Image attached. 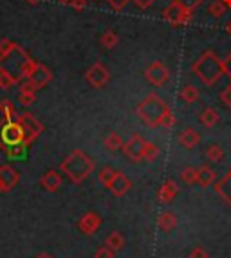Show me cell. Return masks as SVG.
I'll list each match as a JSON object with an SVG mask.
<instances>
[{
  "instance_id": "cell-1",
  "label": "cell",
  "mask_w": 231,
  "mask_h": 258,
  "mask_svg": "<svg viewBox=\"0 0 231 258\" xmlns=\"http://www.w3.org/2000/svg\"><path fill=\"white\" fill-rule=\"evenodd\" d=\"M36 65H38V61L31 58L29 52L24 47H20L18 43H15L9 51L0 54V73L13 76L18 83L27 80L34 73Z\"/></svg>"
},
{
  "instance_id": "cell-2",
  "label": "cell",
  "mask_w": 231,
  "mask_h": 258,
  "mask_svg": "<svg viewBox=\"0 0 231 258\" xmlns=\"http://www.w3.org/2000/svg\"><path fill=\"white\" fill-rule=\"evenodd\" d=\"M94 161L90 159L83 150H73L60 163V172L65 173V177L73 184L85 182L90 177V173H94Z\"/></svg>"
},
{
  "instance_id": "cell-3",
  "label": "cell",
  "mask_w": 231,
  "mask_h": 258,
  "mask_svg": "<svg viewBox=\"0 0 231 258\" xmlns=\"http://www.w3.org/2000/svg\"><path fill=\"white\" fill-rule=\"evenodd\" d=\"M192 73L204 83L206 87L217 85V82L224 76L222 60L213 51H204L197 60L193 61Z\"/></svg>"
},
{
  "instance_id": "cell-4",
  "label": "cell",
  "mask_w": 231,
  "mask_h": 258,
  "mask_svg": "<svg viewBox=\"0 0 231 258\" xmlns=\"http://www.w3.org/2000/svg\"><path fill=\"white\" fill-rule=\"evenodd\" d=\"M168 108L170 107L166 105V101L163 98H159V94L152 92L136 107V114L148 128H157V126H161V121H163Z\"/></svg>"
},
{
  "instance_id": "cell-5",
  "label": "cell",
  "mask_w": 231,
  "mask_h": 258,
  "mask_svg": "<svg viewBox=\"0 0 231 258\" xmlns=\"http://www.w3.org/2000/svg\"><path fill=\"white\" fill-rule=\"evenodd\" d=\"M17 121L22 125L24 132H26V141H24V145H26L27 148H29L31 145L42 136L43 130H45L42 121H40L36 116H33L31 112H22V114H18Z\"/></svg>"
},
{
  "instance_id": "cell-6",
  "label": "cell",
  "mask_w": 231,
  "mask_h": 258,
  "mask_svg": "<svg viewBox=\"0 0 231 258\" xmlns=\"http://www.w3.org/2000/svg\"><path fill=\"white\" fill-rule=\"evenodd\" d=\"M26 141V132L17 119L4 121V125L0 128V148L2 147H13V145H22Z\"/></svg>"
},
{
  "instance_id": "cell-7",
  "label": "cell",
  "mask_w": 231,
  "mask_h": 258,
  "mask_svg": "<svg viewBox=\"0 0 231 258\" xmlns=\"http://www.w3.org/2000/svg\"><path fill=\"white\" fill-rule=\"evenodd\" d=\"M192 13L190 9H186L179 0H174L168 8H164L163 11V20H166L170 26L179 27V26H186L192 20Z\"/></svg>"
},
{
  "instance_id": "cell-8",
  "label": "cell",
  "mask_w": 231,
  "mask_h": 258,
  "mask_svg": "<svg viewBox=\"0 0 231 258\" xmlns=\"http://www.w3.org/2000/svg\"><path fill=\"white\" fill-rule=\"evenodd\" d=\"M85 82L89 83L92 89H103L110 82V73L101 61H96L94 65H90L85 71Z\"/></svg>"
},
{
  "instance_id": "cell-9",
  "label": "cell",
  "mask_w": 231,
  "mask_h": 258,
  "mask_svg": "<svg viewBox=\"0 0 231 258\" xmlns=\"http://www.w3.org/2000/svg\"><path fill=\"white\" fill-rule=\"evenodd\" d=\"M145 145H146V141L143 139V136H139V134H134L129 141L123 143L121 150H123L125 157H127L129 161H132V163H139V161H143Z\"/></svg>"
},
{
  "instance_id": "cell-10",
  "label": "cell",
  "mask_w": 231,
  "mask_h": 258,
  "mask_svg": "<svg viewBox=\"0 0 231 258\" xmlns=\"http://www.w3.org/2000/svg\"><path fill=\"white\" fill-rule=\"evenodd\" d=\"M143 74H145V78L154 87H163L164 83L168 82V78H170V71H168V67L163 63V61H154V63H150Z\"/></svg>"
},
{
  "instance_id": "cell-11",
  "label": "cell",
  "mask_w": 231,
  "mask_h": 258,
  "mask_svg": "<svg viewBox=\"0 0 231 258\" xmlns=\"http://www.w3.org/2000/svg\"><path fill=\"white\" fill-rule=\"evenodd\" d=\"M20 182V173L11 164H0V194H8Z\"/></svg>"
},
{
  "instance_id": "cell-12",
  "label": "cell",
  "mask_w": 231,
  "mask_h": 258,
  "mask_svg": "<svg viewBox=\"0 0 231 258\" xmlns=\"http://www.w3.org/2000/svg\"><path fill=\"white\" fill-rule=\"evenodd\" d=\"M101 222H103L101 217H99L96 211H87V213H83V215L80 217V220H78V229H80L83 235H87V237H92V235L101 228Z\"/></svg>"
},
{
  "instance_id": "cell-13",
  "label": "cell",
  "mask_w": 231,
  "mask_h": 258,
  "mask_svg": "<svg viewBox=\"0 0 231 258\" xmlns=\"http://www.w3.org/2000/svg\"><path fill=\"white\" fill-rule=\"evenodd\" d=\"M27 80L33 83V87L36 89V91H40V89L47 87L49 83L52 82V71L49 69L47 65L38 63V65H36V69H34V73L31 74Z\"/></svg>"
},
{
  "instance_id": "cell-14",
  "label": "cell",
  "mask_w": 231,
  "mask_h": 258,
  "mask_svg": "<svg viewBox=\"0 0 231 258\" xmlns=\"http://www.w3.org/2000/svg\"><path fill=\"white\" fill-rule=\"evenodd\" d=\"M62 182H64L62 173L56 172V170H47V172L40 177V186H42L45 191H49V194L58 191V189L62 188Z\"/></svg>"
},
{
  "instance_id": "cell-15",
  "label": "cell",
  "mask_w": 231,
  "mask_h": 258,
  "mask_svg": "<svg viewBox=\"0 0 231 258\" xmlns=\"http://www.w3.org/2000/svg\"><path fill=\"white\" fill-rule=\"evenodd\" d=\"M34 101H36V89L33 87V83L29 80L20 82V87H18V103L22 107H31Z\"/></svg>"
},
{
  "instance_id": "cell-16",
  "label": "cell",
  "mask_w": 231,
  "mask_h": 258,
  "mask_svg": "<svg viewBox=\"0 0 231 258\" xmlns=\"http://www.w3.org/2000/svg\"><path fill=\"white\" fill-rule=\"evenodd\" d=\"M130 188H132V181H130L123 172H118L114 182H112L108 189H110V194L114 195V197H125V195L130 191Z\"/></svg>"
},
{
  "instance_id": "cell-17",
  "label": "cell",
  "mask_w": 231,
  "mask_h": 258,
  "mask_svg": "<svg viewBox=\"0 0 231 258\" xmlns=\"http://www.w3.org/2000/svg\"><path fill=\"white\" fill-rule=\"evenodd\" d=\"M177 194H179V186H177V182L174 181V179H168V181H164L163 184H161V188H159L157 199H159V203L170 204L171 201L177 197Z\"/></svg>"
},
{
  "instance_id": "cell-18",
  "label": "cell",
  "mask_w": 231,
  "mask_h": 258,
  "mask_svg": "<svg viewBox=\"0 0 231 258\" xmlns=\"http://www.w3.org/2000/svg\"><path fill=\"white\" fill-rule=\"evenodd\" d=\"M213 189H215V194L222 199L227 206H231V177L229 175H224L220 181L215 182Z\"/></svg>"
},
{
  "instance_id": "cell-19",
  "label": "cell",
  "mask_w": 231,
  "mask_h": 258,
  "mask_svg": "<svg viewBox=\"0 0 231 258\" xmlns=\"http://www.w3.org/2000/svg\"><path fill=\"white\" fill-rule=\"evenodd\" d=\"M199 141H201V136H199L195 128H184L183 132L179 134V145L183 148L192 150V148L197 147Z\"/></svg>"
},
{
  "instance_id": "cell-20",
  "label": "cell",
  "mask_w": 231,
  "mask_h": 258,
  "mask_svg": "<svg viewBox=\"0 0 231 258\" xmlns=\"http://www.w3.org/2000/svg\"><path fill=\"white\" fill-rule=\"evenodd\" d=\"M217 179V173L213 172V168L210 166H199L197 168V184L202 188H208L211 186Z\"/></svg>"
},
{
  "instance_id": "cell-21",
  "label": "cell",
  "mask_w": 231,
  "mask_h": 258,
  "mask_svg": "<svg viewBox=\"0 0 231 258\" xmlns=\"http://www.w3.org/2000/svg\"><path fill=\"white\" fill-rule=\"evenodd\" d=\"M199 121H201V125H204L206 128H213L218 121H220V114H218L217 108L208 107V108H204V110L201 112Z\"/></svg>"
},
{
  "instance_id": "cell-22",
  "label": "cell",
  "mask_w": 231,
  "mask_h": 258,
  "mask_svg": "<svg viewBox=\"0 0 231 258\" xmlns=\"http://www.w3.org/2000/svg\"><path fill=\"white\" fill-rule=\"evenodd\" d=\"M157 226L163 229L164 233H170L171 229L177 228V215L171 211H163L157 219Z\"/></svg>"
},
{
  "instance_id": "cell-23",
  "label": "cell",
  "mask_w": 231,
  "mask_h": 258,
  "mask_svg": "<svg viewBox=\"0 0 231 258\" xmlns=\"http://www.w3.org/2000/svg\"><path fill=\"white\" fill-rule=\"evenodd\" d=\"M0 114H2V119L4 121H13L17 119V107H15V103L11 101V99L4 98L0 99Z\"/></svg>"
},
{
  "instance_id": "cell-24",
  "label": "cell",
  "mask_w": 231,
  "mask_h": 258,
  "mask_svg": "<svg viewBox=\"0 0 231 258\" xmlns=\"http://www.w3.org/2000/svg\"><path fill=\"white\" fill-rule=\"evenodd\" d=\"M105 245H107V247H110V249L114 251V253H120V251L125 247V237H123V233L112 231L110 235H108V237L105 238Z\"/></svg>"
},
{
  "instance_id": "cell-25",
  "label": "cell",
  "mask_w": 231,
  "mask_h": 258,
  "mask_svg": "<svg viewBox=\"0 0 231 258\" xmlns=\"http://www.w3.org/2000/svg\"><path fill=\"white\" fill-rule=\"evenodd\" d=\"M179 98L183 99L184 103H195L199 99V91H197V87H193V85H184L183 89H181L179 92Z\"/></svg>"
},
{
  "instance_id": "cell-26",
  "label": "cell",
  "mask_w": 231,
  "mask_h": 258,
  "mask_svg": "<svg viewBox=\"0 0 231 258\" xmlns=\"http://www.w3.org/2000/svg\"><path fill=\"white\" fill-rule=\"evenodd\" d=\"M116 175H118V170H114V168H110V166H105V168H101V172L98 173V181L108 189L112 182H114Z\"/></svg>"
},
{
  "instance_id": "cell-27",
  "label": "cell",
  "mask_w": 231,
  "mask_h": 258,
  "mask_svg": "<svg viewBox=\"0 0 231 258\" xmlns=\"http://www.w3.org/2000/svg\"><path fill=\"white\" fill-rule=\"evenodd\" d=\"M123 139H121V136L118 132H110L105 138V141H103V145H105V148H107L108 152H116V150H120L121 147H123Z\"/></svg>"
},
{
  "instance_id": "cell-28",
  "label": "cell",
  "mask_w": 231,
  "mask_h": 258,
  "mask_svg": "<svg viewBox=\"0 0 231 258\" xmlns=\"http://www.w3.org/2000/svg\"><path fill=\"white\" fill-rule=\"evenodd\" d=\"M206 157L211 161V163H220V161L224 159V150L220 145H217V143H211L210 147L206 148Z\"/></svg>"
},
{
  "instance_id": "cell-29",
  "label": "cell",
  "mask_w": 231,
  "mask_h": 258,
  "mask_svg": "<svg viewBox=\"0 0 231 258\" xmlns=\"http://www.w3.org/2000/svg\"><path fill=\"white\" fill-rule=\"evenodd\" d=\"M159 155H161V150L155 143L152 141H146L145 145V152H143V161H148V163H154L155 159H159Z\"/></svg>"
},
{
  "instance_id": "cell-30",
  "label": "cell",
  "mask_w": 231,
  "mask_h": 258,
  "mask_svg": "<svg viewBox=\"0 0 231 258\" xmlns=\"http://www.w3.org/2000/svg\"><path fill=\"white\" fill-rule=\"evenodd\" d=\"M27 147L22 143V145H13V147H2V152L8 155L9 159H22L24 154H26Z\"/></svg>"
},
{
  "instance_id": "cell-31",
  "label": "cell",
  "mask_w": 231,
  "mask_h": 258,
  "mask_svg": "<svg viewBox=\"0 0 231 258\" xmlns=\"http://www.w3.org/2000/svg\"><path fill=\"white\" fill-rule=\"evenodd\" d=\"M99 42H101V45L105 49H114L116 45H118V42H120V38H118V35H116L112 29H107L101 35V40H99Z\"/></svg>"
},
{
  "instance_id": "cell-32",
  "label": "cell",
  "mask_w": 231,
  "mask_h": 258,
  "mask_svg": "<svg viewBox=\"0 0 231 258\" xmlns=\"http://www.w3.org/2000/svg\"><path fill=\"white\" fill-rule=\"evenodd\" d=\"M181 181L184 184H197V168L193 166H186L181 172Z\"/></svg>"
},
{
  "instance_id": "cell-33",
  "label": "cell",
  "mask_w": 231,
  "mask_h": 258,
  "mask_svg": "<svg viewBox=\"0 0 231 258\" xmlns=\"http://www.w3.org/2000/svg\"><path fill=\"white\" fill-rule=\"evenodd\" d=\"M208 11H210V15L213 18H222L224 13H226V6L222 4V0H215V2H211L210 4Z\"/></svg>"
},
{
  "instance_id": "cell-34",
  "label": "cell",
  "mask_w": 231,
  "mask_h": 258,
  "mask_svg": "<svg viewBox=\"0 0 231 258\" xmlns=\"http://www.w3.org/2000/svg\"><path fill=\"white\" fill-rule=\"evenodd\" d=\"M15 85H18V82L15 80L13 76L0 73V87H2L4 91H8V89H11V87H15Z\"/></svg>"
},
{
  "instance_id": "cell-35",
  "label": "cell",
  "mask_w": 231,
  "mask_h": 258,
  "mask_svg": "<svg viewBox=\"0 0 231 258\" xmlns=\"http://www.w3.org/2000/svg\"><path fill=\"white\" fill-rule=\"evenodd\" d=\"M174 125H176V116H174V112H171V108H168L166 114H164L163 121H161V126L163 128H174Z\"/></svg>"
},
{
  "instance_id": "cell-36",
  "label": "cell",
  "mask_w": 231,
  "mask_h": 258,
  "mask_svg": "<svg viewBox=\"0 0 231 258\" xmlns=\"http://www.w3.org/2000/svg\"><path fill=\"white\" fill-rule=\"evenodd\" d=\"M114 256H116V253L110 249V247H107V245L99 247V249L94 253V258H114Z\"/></svg>"
},
{
  "instance_id": "cell-37",
  "label": "cell",
  "mask_w": 231,
  "mask_h": 258,
  "mask_svg": "<svg viewBox=\"0 0 231 258\" xmlns=\"http://www.w3.org/2000/svg\"><path fill=\"white\" fill-rule=\"evenodd\" d=\"M190 258H210V253H208L204 247L197 245V247H193V249L190 251Z\"/></svg>"
},
{
  "instance_id": "cell-38",
  "label": "cell",
  "mask_w": 231,
  "mask_h": 258,
  "mask_svg": "<svg viewBox=\"0 0 231 258\" xmlns=\"http://www.w3.org/2000/svg\"><path fill=\"white\" fill-rule=\"evenodd\" d=\"M105 2H107L112 9H116V11H121V9L129 4V2H132V0H105Z\"/></svg>"
},
{
  "instance_id": "cell-39",
  "label": "cell",
  "mask_w": 231,
  "mask_h": 258,
  "mask_svg": "<svg viewBox=\"0 0 231 258\" xmlns=\"http://www.w3.org/2000/svg\"><path fill=\"white\" fill-rule=\"evenodd\" d=\"M220 101H222L226 107L231 108V83L224 89L222 92H220Z\"/></svg>"
},
{
  "instance_id": "cell-40",
  "label": "cell",
  "mask_w": 231,
  "mask_h": 258,
  "mask_svg": "<svg viewBox=\"0 0 231 258\" xmlns=\"http://www.w3.org/2000/svg\"><path fill=\"white\" fill-rule=\"evenodd\" d=\"M69 6L74 9V11H83V9L89 6V0H71Z\"/></svg>"
},
{
  "instance_id": "cell-41",
  "label": "cell",
  "mask_w": 231,
  "mask_h": 258,
  "mask_svg": "<svg viewBox=\"0 0 231 258\" xmlns=\"http://www.w3.org/2000/svg\"><path fill=\"white\" fill-rule=\"evenodd\" d=\"M179 2H181V4H183L186 9H190V11H193V9H197L199 6H201L202 2H204V0H179Z\"/></svg>"
},
{
  "instance_id": "cell-42",
  "label": "cell",
  "mask_w": 231,
  "mask_h": 258,
  "mask_svg": "<svg viewBox=\"0 0 231 258\" xmlns=\"http://www.w3.org/2000/svg\"><path fill=\"white\" fill-rule=\"evenodd\" d=\"M15 43H17V42H13V40H9V38H0V54H2V52H6V51H9Z\"/></svg>"
},
{
  "instance_id": "cell-43",
  "label": "cell",
  "mask_w": 231,
  "mask_h": 258,
  "mask_svg": "<svg viewBox=\"0 0 231 258\" xmlns=\"http://www.w3.org/2000/svg\"><path fill=\"white\" fill-rule=\"evenodd\" d=\"M222 65H224V76H227L231 80V52L222 60Z\"/></svg>"
},
{
  "instance_id": "cell-44",
  "label": "cell",
  "mask_w": 231,
  "mask_h": 258,
  "mask_svg": "<svg viewBox=\"0 0 231 258\" xmlns=\"http://www.w3.org/2000/svg\"><path fill=\"white\" fill-rule=\"evenodd\" d=\"M132 2H134V4H136L139 9H148L150 6H154L155 2H157V0H132Z\"/></svg>"
},
{
  "instance_id": "cell-45",
  "label": "cell",
  "mask_w": 231,
  "mask_h": 258,
  "mask_svg": "<svg viewBox=\"0 0 231 258\" xmlns=\"http://www.w3.org/2000/svg\"><path fill=\"white\" fill-rule=\"evenodd\" d=\"M34 258H52V254H49V253H40V254H36Z\"/></svg>"
},
{
  "instance_id": "cell-46",
  "label": "cell",
  "mask_w": 231,
  "mask_h": 258,
  "mask_svg": "<svg viewBox=\"0 0 231 258\" xmlns=\"http://www.w3.org/2000/svg\"><path fill=\"white\" fill-rule=\"evenodd\" d=\"M26 2H27L29 6H38L40 2H42V0H26Z\"/></svg>"
},
{
  "instance_id": "cell-47",
  "label": "cell",
  "mask_w": 231,
  "mask_h": 258,
  "mask_svg": "<svg viewBox=\"0 0 231 258\" xmlns=\"http://www.w3.org/2000/svg\"><path fill=\"white\" fill-rule=\"evenodd\" d=\"M226 33H227V35L231 36V20H229V22H227V24H226Z\"/></svg>"
},
{
  "instance_id": "cell-48",
  "label": "cell",
  "mask_w": 231,
  "mask_h": 258,
  "mask_svg": "<svg viewBox=\"0 0 231 258\" xmlns=\"http://www.w3.org/2000/svg\"><path fill=\"white\" fill-rule=\"evenodd\" d=\"M222 4L226 6V8H229V9H231V0H222Z\"/></svg>"
},
{
  "instance_id": "cell-49",
  "label": "cell",
  "mask_w": 231,
  "mask_h": 258,
  "mask_svg": "<svg viewBox=\"0 0 231 258\" xmlns=\"http://www.w3.org/2000/svg\"><path fill=\"white\" fill-rule=\"evenodd\" d=\"M56 2H60V4H67L69 6V2H71V0H56Z\"/></svg>"
},
{
  "instance_id": "cell-50",
  "label": "cell",
  "mask_w": 231,
  "mask_h": 258,
  "mask_svg": "<svg viewBox=\"0 0 231 258\" xmlns=\"http://www.w3.org/2000/svg\"><path fill=\"white\" fill-rule=\"evenodd\" d=\"M2 125H4V119H0V128H2Z\"/></svg>"
},
{
  "instance_id": "cell-51",
  "label": "cell",
  "mask_w": 231,
  "mask_h": 258,
  "mask_svg": "<svg viewBox=\"0 0 231 258\" xmlns=\"http://www.w3.org/2000/svg\"><path fill=\"white\" fill-rule=\"evenodd\" d=\"M226 175H229V177H231V168H229V170H227V173H226Z\"/></svg>"
},
{
  "instance_id": "cell-52",
  "label": "cell",
  "mask_w": 231,
  "mask_h": 258,
  "mask_svg": "<svg viewBox=\"0 0 231 258\" xmlns=\"http://www.w3.org/2000/svg\"><path fill=\"white\" fill-rule=\"evenodd\" d=\"M0 89H2V87H0Z\"/></svg>"
}]
</instances>
